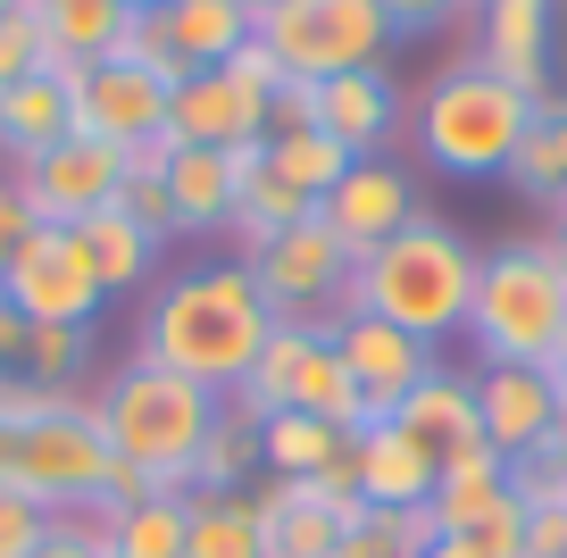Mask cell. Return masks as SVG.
I'll list each match as a JSON object with an SVG mask.
<instances>
[{"label": "cell", "instance_id": "obj_1", "mask_svg": "<svg viewBox=\"0 0 567 558\" xmlns=\"http://www.w3.org/2000/svg\"><path fill=\"white\" fill-rule=\"evenodd\" d=\"M267 333H276V317H267L243 259L234 267H184V276H167L151 292L134 359H159V366H176V375H193L200 392L226 401L250 375V359L267 350Z\"/></svg>", "mask_w": 567, "mask_h": 558}, {"label": "cell", "instance_id": "obj_2", "mask_svg": "<svg viewBox=\"0 0 567 558\" xmlns=\"http://www.w3.org/2000/svg\"><path fill=\"white\" fill-rule=\"evenodd\" d=\"M217 392H200L193 375L159 359H125L101 392H92V417H101L109 451H117V484H109V508L142 500V492H193V458L200 434L217 425Z\"/></svg>", "mask_w": 567, "mask_h": 558}, {"label": "cell", "instance_id": "obj_3", "mask_svg": "<svg viewBox=\"0 0 567 558\" xmlns=\"http://www.w3.org/2000/svg\"><path fill=\"white\" fill-rule=\"evenodd\" d=\"M467 300H476V250L443 217H409L384 250H368L351 267V309L384 317V326L417 333V342L467 333Z\"/></svg>", "mask_w": 567, "mask_h": 558}, {"label": "cell", "instance_id": "obj_4", "mask_svg": "<svg viewBox=\"0 0 567 558\" xmlns=\"http://www.w3.org/2000/svg\"><path fill=\"white\" fill-rule=\"evenodd\" d=\"M543 101L517 92L509 75H493L484 59H460V68H443L425 84V101H417V151L443 175H460V184L509 175V158H517V142H526V125H534Z\"/></svg>", "mask_w": 567, "mask_h": 558}, {"label": "cell", "instance_id": "obj_5", "mask_svg": "<svg viewBox=\"0 0 567 558\" xmlns=\"http://www.w3.org/2000/svg\"><path fill=\"white\" fill-rule=\"evenodd\" d=\"M567 326V276L543 242H501L476 259V300H467V342L484 366H543Z\"/></svg>", "mask_w": 567, "mask_h": 558}, {"label": "cell", "instance_id": "obj_6", "mask_svg": "<svg viewBox=\"0 0 567 558\" xmlns=\"http://www.w3.org/2000/svg\"><path fill=\"white\" fill-rule=\"evenodd\" d=\"M109 484H117V451H109L92 401H68L34 425H9V475L0 492H25L34 508L68 517V508H109Z\"/></svg>", "mask_w": 567, "mask_h": 558}, {"label": "cell", "instance_id": "obj_7", "mask_svg": "<svg viewBox=\"0 0 567 558\" xmlns=\"http://www.w3.org/2000/svg\"><path fill=\"white\" fill-rule=\"evenodd\" d=\"M250 34H259V51L276 59L292 84H326V75H351V68H384V51H392L384 0H284V9H267Z\"/></svg>", "mask_w": 567, "mask_h": 558}, {"label": "cell", "instance_id": "obj_8", "mask_svg": "<svg viewBox=\"0 0 567 558\" xmlns=\"http://www.w3.org/2000/svg\"><path fill=\"white\" fill-rule=\"evenodd\" d=\"M250 283H259L267 317L276 326H301V333H334L351 317V250L334 242L326 217H301V226H284L267 250H250Z\"/></svg>", "mask_w": 567, "mask_h": 558}, {"label": "cell", "instance_id": "obj_9", "mask_svg": "<svg viewBox=\"0 0 567 558\" xmlns=\"http://www.w3.org/2000/svg\"><path fill=\"white\" fill-rule=\"evenodd\" d=\"M0 300H9L25 326H92L109 292H101V276H92L75 226H34L0 259Z\"/></svg>", "mask_w": 567, "mask_h": 558}, {"label": "cell", "instance_id": "obj_10", "mask_svg": "<svg viewBox=\"0 0 567 558\" xmlns=\"http://www.w3.org/2000/svg\"><path fill=\"white\" fill-rule=\"evenodd\" d=\"M59 84H68V117L75 134L109 142V151H134V142L167 134V84L151 68H125V59H92V68H68L59 59Z\"/></svg>", "mask_w": 567, "mask_h": 558}, {"label": "cell", "instance_id": "obj_11", "mask_svg": "<svg viewBox=\"0 0 567 558\" xmlns=\"http://www.w3.org/2000/svg\"><path fill=\"white\" fill-rule=\"evenodd\" d=\"M18 193L34 200L42 226H84L92 209H109V200L125 193V151H109V142H92V134H68V142H51L34 167H18Z\"/></svg>", "mask_w": 567, "mask_h": 558}, {"label": "cell", "instance_id": "obj_12", "mask_svg": "<svg viewBox=\"0 0 567 558\" xmlns=\"http://www.w3.org/2000/svg\"><path fill=\"white\" fill-rule=\"evenodd\" d=\"M167 142L176 151H243L267 142V92L243 84L234 68H200L167 92Z\"/></svg>", "mask_w": 567, "mask_h": 558}, {"label": "cell", "instance_id": "obj_13", "mask_svg": "<svg viewBox=\"0 0 567 558\" xmlns=\"http://www.w3.org/2000/svg\"><path fill=\"white\" fill-rule=\"evenodd\" d=\"M334 359L351 366V384H359V401L375 409V417H392V409L409 401V392L434 375V342H417V333H401V326H384V317H342L334 333Z\"/></svg>", "mask_w": 567, "mask_h": 558}, {"label": "cell", "instance_id": "obj_14", "mask_svg": "<svg viewBox=\"0 0 567 558\" xmlns=\"http://www.w3.org/2000/svg\"><path fill=\"white\" fill-rule=\"evenodd\" d=\"M318 217L334 226V242L351 250V259H368V250H384L392 234L417 217V200H409V175L392 167V158H351V175L318 200Z\"/></svg>", "mask_w": 567, "mask_h": 558}, {"label": "cell", "instance_id": "obj_15", "mask_svg": "<svg viewBox=\"0 0 567 558\" xmlns=\"http://www.w3.org/2000/svg\"><path fill=\"white\" fill-rule=\"evenodd\" d=\"M250 508H259L267 558H334V550H342V525H351L368 500L334 508V500H318L301 475H267V484L250 492Z\"/></svg>", "mask_w": 567, "mask_h": 558}, {"label": "cell", "instance_id": "obj_16", "mask_svg": "<svg viewBox=\"0 0 567 558\" xmlns=\"http://www.w3.org/2000/svg\"><path fill=\"white\" fill-rule=\"evenodd\" d=\"M550 409H559V384L543 366H484L476 375V417H484V442L501 458H534L550 434Z\"/></svg>", "mask_w": 567, "mask_h": 558}, {"label": "cell", "instance_id": "obj_17", "mask_svg": "<svg viewBox=\"0 0 567 558\" xmlns=\"http://www.w3.org/2000/svg\"><path fill=\"white\" fill-rule=\"evenodd\" d=\"M351 484H359L368 508H425L434 484H443V467H434L392 417H375L368 434H351Z\"/></svg>", "mask_w": 567, "mask_h": 558}, {"label": "cell", "instance_id": "obj_18", "mask_svg": "<svg viewBox=\"0 0 567 558\" xmlns=\"http://www.w3.org/2000/svg\"><path fill=\"white\" fill-rule=\"evenodd\" d=\"M392 425H401L409 442H417L434 467H451L460 451H476L484 442V417H476V375H451V366H434L417 392H409L401 409H392Z\"/></svg>", "mask_w": 567, "mask_h": 558}, {"label": "cell", "instance_id": "obj_19", "mask_svg": "<svg viewBox=\"0 0 567 558\" xmlns=\"http://www.w3.org/2000/svg\"><path fill=\"white\" fill-rule=\"evenodd\" d=\"M250 167H259V142H243V151H176V158H167L176 234H226L234 193H243V175H250Z\"/></svg>", "mask_w": 567, "mask_h": 558}, {"label": "cell", "instance_id": "obj_20", "mask_svg": "<svg viewBox=\"0 0 567 558\" xmlns=\"http://www.w3.org/2000/svg\"><path fill=\"white\" fill-rule=\"evenodd\" d=\"M392 125H401V92L384 68H351L318 84V134H334L351 158H375L392 142Z\"/></svg>", "mask_w": 567, "mask_h": 558}, {"label": "cell", "instance_id": "obj_21", "mask_svg": "<svg viewBox=\"0 0 567 558\" xmlns=\"http://www.w3.org/2000/svg\"><path fill=\"white\" fill-rule=\"evenodd\" d=\"M550 9H559V0H484V68L493 75H509L517 92H534V101H543L550 92Z\"/></svg>", "mask_w": 567, "mask_h": 558}, {"label": "cell", "instance_id": "obj_22", "mask_svg": "<svg viewBox=\"0 0 567 558\" xmlns=\"http://www.w3.org/2000/svg\"><path fill=\"white\" fill-rule=\"evenodd\" d=\"M75 117H68V84L59 75H25V84H0V158L9 175L34 167L51 142H68Z\"/></svg>", "mask_w": 567, "mask_h": 558}, {"label": "cell", "instance_id": "obj_23", "mask_svg": "<svg viewBox=\"0 0 567 558\" xmlns=\"http://www.w3.org/2000/svg\"><path fill=\"white\" fill-rule=\"evenodd\" d=\"M101 517L109 558H184V525H193V492H142L125 508H92Z\"/></svg>", "mask_w": 567, "mask_h": 558}, {"label": "cell", "instance_id": "obj_24", "mask_svg": "<svg viewBox=\"0 0 567 558\" xmlns=\"http://www.w3.org/2000/svg\"><path fill=\"white\" fill-rule=\"evenodd\" d=\"M434 517L476 558H526V508H517L509 484L501 492H434Z\"/></svg>", "mask_w": 567, "mask_h": 558}, {"label": "cell", "instance_id": "obj_25", "mask_svg": "<svg viewBox=\"0 0 567 558\" xmlns=\"http://www.w3.org/2000/svg\"><path fill=\"white\" fill-rule=\"evenodd\" d=\"M75 242H84L101 292H134V283H151V267H159V242H151V234L117 209V200H109V209H92L84 226H75Z\"/></svg>", "mask_w": 567, "mask_h": 558}, {"label": "cell", "instance_id": "obj_26", "mask_svg": "<svg viewBox=\"0 0 567 558\" xmlns=\"http://www.w3.org/2000/svg\"><path fill=\"white\" fill-rule=\"evenodd\" d=\"M42 18V34H51V59H68V68H92V59H109L117 51V34H125V0H25Z\"/></svg>", "mask_w": 567, "mask_h": 558}, {"label": "cell", "instance_id": "obj_27", "mask_svg": "<svg viewBox=\"0 0 567 558\" xmlns=\"http://www.w3.org/2000/svg\"><path fill=\"white\" fill-rule=\"evenodd\" d=\"M509 184L526 200H543L550 217H567V101H559V92L534 108L526 142H517V158H509Z\"/></svg>", "mask_w": 567, "mask_h": 558}, {"label": "cell", "instance_id": "obj_28", "mask_svg": "<svg viewBox=\"0 0 567 558\" xmlns=\"http://www.w3.org/2000/svg\"><path fill=\"white\" fill-rule=\"evenodd\" d=\"M159 18H167V34H176V51H184L193 75L226 68V59L250 42V9H234V0H167Z\"/></svg>", "mask_w": 567, "mask_h": 558}, {"label": "cell", "instance_id": "obj_29", "mask_svg": "<svg viewBox=\"0 0 567 558\" xmlns=\"http://www.w3.org/2000/svg\"><path fill=\"white\" fill-rule=\"evenodd\" d=\"M184 558H267V534H259V508H250V492H193Z\"/></svg>", "mask_w": 567, "mask_h": 558}, {"label": "cell", "instance_id": "obj_30", "mask_svg": "<svg viewBox=\"0 0 567 558\" xmlns=\"http://www.w3.org/2000/svg\"><path fill=\"white\" fill-rule=\"evenodd\" d=\"M259 151H267V175H276V184H292L309 209H318L342 175H351V151H342L334 134H318V125H301V134H267Z\"/></svg>", "mask_w": 567, "mask_h": 558}, {"label": "cell", "instance_id": "obj_31", "mask_svg": "<svg viewBox=\"0 0 567 558\" xmlns=\"http://www.w3.org/2000/svg\"><path fill=\"white\" fill-rule=\"evenodd\" d=\"M342 451H351V434H334V425L309 417V409H284V417L259 425V467L267 475H326Z\"/></svg>", "mask_w": 567, "mask_h": 558}, {"label": "cell", "instance_id": "obj_32", "mask_svg": "<svg viewBox=\"0 0 567 558\" xmlns=\"http://www.w3.org/2000/svg\"><path fill=\"white\" fill-rule=\"evenodd\" d=\"M434 541H443L434 500H425V508H359V517L342 525V550L334 558H425Z\"/></svg>", "mask_w": 567, "mask_h": 558}, {"label": "cell", "instance_id": "obj_33", "mask_svg": "<svg viewBox=\"0 0 567 558\" xmlns=\"http://www.w3.org/2000/svg\"><path fill=\"white\" fill-rule=\"evenodd\" d=\"M301 217H318V209H309L292 184H276V175H267V151H259V167H250V175H243V193H234L226 234L243 242V259H250V250H267L284 226H301Z\"/></svg>", "mask_w": 567, "mask_h": 558}, {"label": "cell", "instance_id": "obj_34", "mask_svg": "<svg viewBox=\"0 0 567 558\" xmlns=\"http://www.w3.org/2000/svg\"><path fill=\"white\" fill-rule=\"evenodd\" d=\"M292 409L326 417L334 434H368V425H375V409L359 401V384H351V366L334 359V342H318V350L301 359V384H292Z\"/></svg>", "mask_w": 567, "mask_h": 558}, {"label": "cell", "instance_id": "obj_35", "mask_svg": "<svg viewBox=\"0 0 567 558\" xmlns=\"http://www.w3.org/2000/svg\"><path fill=\"white\" fill-rule=\"evenodd\" d=\"M259 475V425L243 409H217V425L200 434V458H193V492H243Z\"/></svg>", "mask_w": 567, "mask_h": 558}, {"label": "cell", "instance_id": "obj_36", "mask_svg": "<svg viewBox=\"0 0 567 558\" xmlns=\"http://www.w3.org/2000/svg\"><path fill=\"white\" fill-rule=\"evenodd\" d=\"M92 366V326H34L25 333V384L42 392H75V375Z\"/></svg>", "mask_w": 567, "mask_h": 558}, {"label": "cell", "instance_id": "obj_37", "mask_svg": "<svg viewBox=\"0 0 567 558\" xmlns=\"http://www.w3.org/2000/svg\"><path fill=\"white\" fill-rule=\"evenodd\" d=\"M109 59H125V68H151V75H159L167 92H176L184 75H193V68H184V51H176V34H167V18H159V9H134V18H125V34H117V51H109Z\"/></svg>", "mask_w": 567, "mask_h": 558}, {"label": "cell", "instance_id": "obj_38", "mask_svg": "<svg viewBox=\"0 0 567 558\" xmlns=\"http://www.w3.org/2000/svg\"><path fill=\"white\" fill-rule=\"evenodd\" d=\"M51 34H42L34 9H0V84H25V75H51Z\"/></svg>", "mask_w": 567, "mask_h": 558}, {"label": "cell", "instance_id": "obj_39", "mask_svg": "<svg viewBox=\"0 0 567 558\" xmlns=\"http://www.w3.org/2000/svg\"><path fill=\"white\" fill-rule=\"evenodd\" d=\"M117 209L134 217V226L151 234V242H167V234H176V200H167V175H125Z\"/></svg>", "mask_w": 567, "mask_h": 558}, {"label": "cell", "instance_id": "obj_40", "mask_svg": "<svg viewBox=\"0 0 567 558\" xmlns=\"http://www.w3.org/2000/svg\"><path fill=\"white\" fill-rule=\"evenodd\" d=\"M42 534H51V508H34L25 492H0V558H34Z\"/></svg>", "mask_w": 567, "mask_h": 558}, {"label": "cell", "instance_id": "obj_41", "mask_svg": "<svg viewBox=\"0 0 567 558\" xmlns=\"http://www.w3.org/2000/svg\"><path fill=\"white\" fill-rule=\"evenodd\" d=\"M501 484H509V458H501L493 442H476V451H460L443 467V484H434V492H501Z\"/></svg>", "mask_w": 567, "mask_h": 558}, {"label": "cell", "instance_id": "obj_42", "mask_svg": "<svg viewBox=\"0 0 567 558\" xmlns=\"http://www.w3.org/2000/svg\"><path fill=\"white\" fill-rule=\"evenodd\" d=\"M75 392H42V384H25V375H0V425H34V417H51V409H68Z\"/></svg>", "mask_w": 567, "mask_h": 558}, {"label": "cell", "instance_id": "obj_43", "mask_svg": "<svg viewBox=\"0 0 567 558\" xmlns=\"http://www.w3.org/2000/svg\"><path fill=\"white\" fill-rule=\"evenodd\" d=\"M34 558H109V541H101V517H84V525L51 517V534L34 541Z\"/></svg>", "mask_w": 567, "mask_h": 558}, {"label": "cell", "instance_id": "obj_44", "mask_svg": "<svg viewBox=\"0 0 567 558\" xmlns=\"http://www.w3.org/2000/svg\"><path fill=\"white\" fill-rule=\"evenodd\" d=\"M526 558H567V500H534L526 508Z\"/></svg>", "mask_w": 567, "mask_h": 558}, {"label": "cell", "instance_id": "obj_45", "mask_svg": "<svg viewBox=\"0 0 567 558\" xmlns=\"http://www.w3.org/2000/svg\"><path fill=\"white\" fill-rule=\"evenodd\" d=\"M34 226H42V217H34V200L18 193V175H0V259H9V250H18Z\"/></svg>", "mask_w": 567, "mask_h": 558}, {"label": "cell", "instance_id": "obj_46", "mask_svg": "<svg viewBox=\"0 0 567 558\" xmlns=\"http://www.w3.org/2000/svg\"><path fill=\"white\" fill-rule=\"evenodd\" d=\"M467 0H384V18H392V34H425V25H443V18H460Z\"/></svg>", "mask_w": 567, "mask_h": 558}, {"label": "cell", "instance_id": "obj_47", "mask_svg": "<svg viewBox=\"0 0 567 558\" xmlns=\"http://www.w3.org/2000/svg\"><path fill=\"white\" fill-rule=\"evenodd\" d=\"M25 333H34V326H25V317L0 300V375H18V366H25Z\"/></svg>", "mask_w": 567, "mask_h": 558}, {"label": "cell", "instance_id": "obj_48", "mask_svg": "<svg viewBox=\"0 0 567 558\" xmlns=\"http://www.w3.org/2000/svg\"><path fill=\"white\" fill-rule=\"evenodd\" d=\"M534 458L567 475V392H559V409H550V434H543V451H534Z\"/></svg>", "mask_w": 567, "mask_h": 558}, {"label": "cell", "instance_id": "obj_49", "mask_svg": "<svg viewBox=\"0 0 567 558\" xmlns=\"http://www.w3.org/2000/svg\"><path fill=\"white\" fill-rule=\"evenodd\" d=\"M543 250H550V267L567 276V217H550V234H543Z\"/></svg>", "mask_w": 567, "mask_h": 558}, {"label": "cell", "instance_id": "obj_50", "mask_svg": "<svg viewBox=\"0 0 567 558\" xmlns=\"http://www.w3.org/2000/svg\"><path fill=\"white\" fill-rule=\"evenodd\" d=\"M543 375H550V384H559V392H567V326H559V342H550V359H543Z\"/></svg>", "mask_w": 567, "mask_h": 558}, {"label": "cell", "instance_id": "obj_51", "mask_svg": "<svg viewBox=\"0 0 567 558\" xmlns=\"http://www.w3.org/2000/svg\"><path fill=\"white\" fill-rule=\"evenodd\" d=\"M425 558H476V550H467V541H451V534H443V541H434V550H425Z\"/></svg>", "mask_w": 567, "mask_h": 558}, {"label": "cell", "instance_id": "obj_52", "mask_svg": "<svg viewBox=\"0 0 567 558\" xmlns=\"http://www.w3.org/2000/svg\"><path fill=\"white\" fill-rule=\"evenodd\" d=\"M234 9H250V25H259V18H267V9H284V0H234Z\"/></svg>", "mask_w": 567, "mask_h": 558}, {"label": "cell", "instance_id": "obj_53", "mask_svg": "<svg viewBox=\"0 0 567 558\" xmlns=\"http://www.w3.org/2000/svg\"><path fill=\"white\" fill-rule=\"evenodd\" d=\"M125 9H167V0H125Z\"/></svg>", "mask_w": 567, "mask_h": 558}, {"label": "cell", "instance_id": "obj_54", "mask_svg": "<svg viewBox=\"0 0 567 558\" xmlns=\"http://www.w3.org/2000/svg\"><path fill=\"white\" fill-rule=\"evenodd\" d=\"M0 9H25V0H0Z\"/></svg>", "mask_w": 567, "mask_h": 558}]
</instances>
